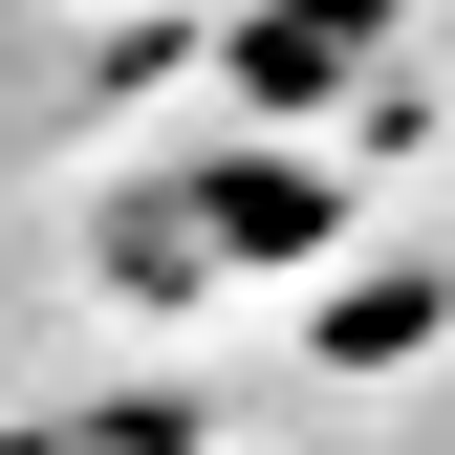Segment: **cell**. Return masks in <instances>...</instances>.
Instances as JSON below:
<instances>
[{"mask_svg": "<svg viewBox=\"0 0 455 455\" xmlns=\"http://www.w3.org/2000/svg\"><path fill=\"white\" fill-rule=\"evenodd\" d=\"M325 217H347V196H325L304 152H239V174H196L152 239H217V260H282V282H304V260H325ZM217 260H196V282H217Z\"/></svg>", "mask_w": 455, "mask_h": 455, "instance_id": "6da1fadb", "label": "cell"}, {"mask_svg": "<svg viewBox=\"0 0 455 455\" xmlns=\"http://www.w3.org/2000/svg\"><path fill=\"white\" fill-rule=\"evenodd\" d=\"M369 44H390V0H260V22H239V87H260V108H304L325 66H369Z\"/></svg>", "mask_w": 455, "mask_h": 455, "instance_id": "7a4b0ae2", "label": "cell"}]
</instances>
